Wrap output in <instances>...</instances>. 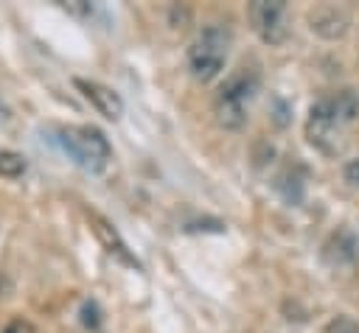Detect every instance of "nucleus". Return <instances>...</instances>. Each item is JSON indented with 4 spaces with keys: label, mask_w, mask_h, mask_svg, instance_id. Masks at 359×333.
<instances>
[{
    "label": "nucleus",
    "mask_w": 359,
    "mask_h": 333,
    "mask_svg": "<svg viewBox=\"0 0 359 333\" xmlns=\"http://www.w3.org/2000/svg\"><path fill=\"white\" fill-rule=\"evenodd\" d=\"M59 146L70 154V160L76 165H81L90 173L104 171V165L112 157L109 140L104 137L101 129L95 126H79V129H59Z\"/></svg>",
    "instance_id": "obj_2"
},
{
    "label": "nucleus",
    "mask_w": 359,
    "mask_h": 333,
    "mask_svg": "<svg viewBox=\"0 0 359 333\" xmlns=\"http://www.w3.org/2000/svg\"><path fill=\"white\" fill-rule=\"evenodd\" d=\"M230 31L224 25H208L202 28L199 39L188 50V67L196 81H210L219 76V70L227 62V48H230Z\"/></svg>",
    "instance_id": "obj_3"
},
{
    "label": "nucleus",
    "mask_w": 359,
    "mask_h": 333,
    "mask_svg": "<svg viewBox=\"0 0 359 333\" xmlns=\"http://www.w3.org/2000/svg\"><path fill=\"white\" fill-rule=\"evenodd\" d=\"M325 255L334 263H356L359 260V241L351 229H337L328 243H325Z\"/></svg>",
    "instance_id": "obj_9"
},
{
    "label": "nucleus",
    "mask_w": 359,
    "mask_h": 333,
    "mask_svg": "<svg viewBox=\"0 0 359 333\" xmlns=\"http://www.w3.org/2000/svg\"><path fill=\"white\" fill-rule=\"evenodd\" d=\"M328 101H331V109H334V115H337L339 123L356 120V115H359V95H356L353 90H339V92L331 95Z\"/></svg>",
    "instance_id": "obj_11"
},
{
    "label": "nucleus",
    "mask_w": 359,
    "mask_h": 333,
    "mask_svg": "<svg viewBox=\"0 0 359 333\" xmlns=\"http://www.w3.org/2000/svg\"><path fill=\"white\" fill-rule=\"evenodd\" d=\"M325 333H359V322L351 316H337L325 325Z\"/></svg>",
    "instance_id": "obj_15"
},
{
    "label": "nucleus",
    "mask_w": 359,
    "mask_h": 333,
    "mask_svg": "<svg viewBox=\"0 0 359 333\" xmlns=\"http://www.w3.org/2000/svg\"><path fill=\"white\" fill-rule=\"evenodd\" d=\"M25 171V157L17 151H0V176L14 179Z\"/></svg>",
    "instance_id": "obj_12"
},
{
    "label": "nucleus",
    "mask_w": 359,
    "mask_h": 333,
    "mask_svg": "<svg viewBox=\"0 0 359 333\" xmlns=\"http://www.w3.org/2000/svg\"><path fill=\"white\" fill-rule=\"evenodd\" d=\"M168 20H171V28H180V31H185V28H188V20H191V11H188L185 6H171V11H168Z\"/></svg>",
    "instance_id": "obj_16"
},
{
    "label": "nucleus",
    "mask_w": 359,
    "mask_h": 333,
    "mask_svg": "<svg viewBox=\"0 0 359 333\" xmlns=\"http://www.w3.org/2000/svg\"><path fill=\"white\" fill-rule=\"evenodd\" d=\"M255 90H258V78L247 70H238L230 78H224V84L216 90V101H213L216 120L224 129H241L247 123V104L252 101Z\"/></svg>",
    "instance_id": "obj_1"
},
{
    "label": "nucleus",
    "mask_w": 359,
    "mask_h": 333,
    "mask_svg": "<svg viewBox=\"0 0 359 333\" xmlns=\"http://www.w3.org/2000/svg\"><path fill=\"white\" fill-rule=\"evenodd\" d=\"M337 115L331 109L328 98H320L311 109H309V120H306V137L311 146H317L323 154H337L342 148L339 132H337Z\"/></svg>",
    "instance_id": "obj_4"
},
{
    "label": "nucleus",
    "mask_w": 359,
    "mask_h": 333,
    "mask_svg": "<svg viewBox=\"0 0 359 333\" xmlns=\"http://www.w3.org/2000/svg\"><path fill=\"white\" fill-rule=\"evenodd\" d=\"M345 182H351L353 187H359V160H351V162H345Z\"/></svg>",
    "instance_id": "obj_19"
},
{
    "label": "nucleus",
    "mask_w": 359,
    "mask_h": 333,
    "mask_svg": "<svg viewBox=\"0 0 359 333\" xmlns=\"http://www.w3.org/2000/svg\"><path fill=\"white\" fill-rule=\"evenodd\" d=\"M269 120H272L278 129H286V126L292 123V104L283 101L280 95H275L272 104H269Z\"/></svg>",
    "instance_id": "obj_13"
},
{
    "label": "nucleus",
    "mask_w": 359,
    "mask_h": 333,
    "mask_svg": "<svg viewBox=\"0 0 359 333\" xmlns=\"http://www.w3.org/2000/svg\"><path fill=\"white\" fill-rule=\"evenodd\" d=\"M250 22L255 28V34L266 42V45H280L289 34L286 25V3L283 0H255L250 3Z\"/></svg>",
    "instance_id": "obj_5"
},
{
    "label": "nucleus",
    "mask_w": 359,
    "mask_h": 333,
    "mask_svg": "<svg viewBox=\"0 0 359 333\" xmlns=\"http://www.w3.org/2000/svg\"><path fill=\"white\" fill-rule=\"evenodd\" d=\"M275 190L283 196V201H289V204H300L303 196H306V182L300 179V173H294V171L289 168V171L278 173V179H275Z\"/></svg>",
    "instance_id": "obj_10"
},
{
    "label": "nucleus",
    "mask_w": 359,
    "mask_h": 333,
    "mask_svg": "<svg viewBox=\"0 0 359 333\" xmlns=\"http://www.w3.org/2000/svg\"><path fill=\"white\" fill-rule=\"evenodd\" d=\"M0 333H36V330H34V325L28 319H11Z\"/></svg>",
    "instance_id": "obj_18"
},
{
    "label": "nucleus",
    "mask_w": 359,
    "mask_h": 333,
    "mask_svg": "<svg viewBox=\"0 0 359 333\" xmlns=\"http://www.w3.org/2000/svg\"><path fill=\"white\" fill-rule=\"evenodd\" d=\"M348 25H351V17L345 8H337V6H314L309 11V28L323 36V39H339L348 34Z\"/></svg>",
    "instance_id": "obj_7"
},
{
    "label": "nucleus",
    "mask_w": 359,
    "mask_h": 333,
    "mask_svg": "<svg viewBox=\"0 0 359 333\" xmlns=\"http://www.w3.org/2000/svg\"><path fill=\"white\" fill-rule=\"evenodd\" d=\"M73 84H76V90H79L104 118L118 120V118L123 115V101H121V95H118L115 90H109V87H104V84H98V81H87V78H73Z\"/></svg>",
    "instance_id": "obj_8"
},
{
    "label": "nucleus",
    "mask_w": 359,
    "mask_h": 333,
    "mask_svg": "<svg viewBox=\"0 0 359 333\" xmlns=\"http://www.w3.org/2000/svg\"><path fill=\"white\" fill-rule=\"evenodd\" d=\"M87 221H90V229H93V235L101 241V246L107 249V255H112L118 263H123V266H132V269H140V260L126 249V243H123V238L118 235V229L101 215V213H95V210H87Z\"/></svg>",
    "instance_id": "obj_6"
},
{
    "label": "nucleus",
    "mask_w": 359,
    "mask_h": 333,
    "mask_svg": "<svg viewBox=\"0 0 359 333\" xmlns=\"http://www.w3.org/2000/svg\"><path fill=\"white\" fill-rule=\"evenodd\" d=\"M0 112H3V115H8V109H6V106H3V101H0Z\"/></svg>",
    "instance_id": "obj_21"
},
{
    "label": "nucleus",
    "mask_w": 359,
    "mask_h": 333,
    "mask_svg": "<svg viewBox=\"0 0 359 333\" xmlns=\"http://www.w3.org/2000/svg\"><path fill=\"white\" fill-rule=\"evenodd\" d=\"M81 325L90 327V330H98L101 327V311H98V305L93 299H87L81 305Z\"/></svg>",
    "instance_id": "obj_14"
},
{
    "label": "nucleus",
    "mask_w": 359,
    "mask_h": 333,
    "mask_svg": "<svg viewBox=\"0 0 359 333\" xmlns=\"http://www.w3.org/2000/svg\"><path fill=\"white\" fill-rule=\"evenodd\" d=\"M65 8H67L70 14H76V17H81V14H90V11H93V6H90V3H81V0H76V3H65Z\"/></svg>",
    "instance_id": "obj_20"
},
{
    "label": "nucleus",
    "mask_w": 359,
    "mask_h": 333,
    "mask_svg": "<svg viewBox=\"0 0 359 333\" xmlns=\"http://www.w3.org/2000/svg\"><path fill=\"white\" fill-rule=\"evenodd\" d=\"M196 229H210V232H224V224L216 218H205V221H194L185 227V232H196Z\"/></svg>",
    "instance_id": "obj_17"
}]
</instances>
